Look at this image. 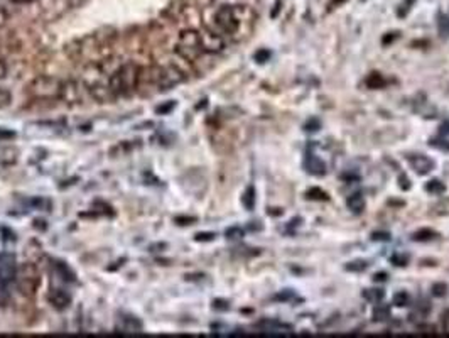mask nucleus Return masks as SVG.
<instances>
[{"instance_id":"1","label":"nucleus","mask_w":449,"mask_h":338,"mask_svg":"<svg viewBox=\"0 0 449 338\" xmlns=\"http://www.w3.org/2000/svg\"><path fill=\"white\" fill-rule=\"evenodd\" d=\"M205 27L220 36H237L243 24H253L252 9L247 6H215L205 11Z\"/></svg>"},{"instance_id":"2","label":"nucleus","mask_w":449,"mask_h":338,"mask_svg":"<svg viewBox=\"0 0 449 338\" xmlns=\"http://www.w3.org/2000/svg\"><path fill=\"white\" fill-rule=\"evenodd\" d=\"M138 81H140V69L132 61L123 63L108 78V85L112 88L115 96H120V95L125 96L133 93L138 86Z\"/></svg>"},{"instance_id":"3","label":"nucleus","mask_w":449,"mask_h":338,"mask_svg":"<svg viewBox=\"0 0 449 338\" xmlns=\"http://www.w3.org/2000/svg\"><path fill=\"white\" fill-rule=\"evenodd\" d=\"M176 53H178L179 58L186 59L189 63L196 61V59L205 53V51H203V46H201L200 32L194 31V29L181 31V34H179V38H178V43H176Z\"/></svg>"},{"instance_id":"4","label":"nucleus","mask_w":449,"mask_h":338,"mask_svg":"<svg viewBox=\"0 0 449 338\" xmlns=\"http://www.w3.org/2000/svg\"><path fill=\"white\" fill-rule=\"evenodd\" d=\"M16 284H17V289L21 291V294L27 296V298H32L36 294V291H38L41 284L39 269L36 267V264L24 262L21 267H17Z\"/></svg>"},{"instance_id":"5","label":"nucleus","mask_w":449,"mask_h":338,"mask_svg":"<svg viewBox=\"0 0 449 338\" xmlns=\"http://www.w3.org/2000/svg\"><path fill=\"white\" fill-rule=\"evenodd\" d=\"M17 264L12 252H0V304L7 303L11 284L16 282Z\"/></svg>"},{"instance_id":"6","label":"nucleus","mask_w":449,"mask_h":338,"mask_svg":"<svg viewBox=\"0 0 449 338\" xmlns=\"http://www.w3.org/2000/svg\"><path fill=\"white\" fill-rule=\"evenodd\" d=\"M29 90H31V95L38 100H54V98H61L63 83L58 78L39 76L31 83Z\"/></svg>"},{"instance_id":"7","label":"nucleus","mask_w":449,"mask_h":338,"mask_svg":"<svg viewBox=\"0 0 449 338\" xmlns=\"http://www.w3.org/2000/svg\"><path fill=\"white\" fill-rule=\"evenodd\" d=\"M200 38H201V46H203V51H205V53L216 54L225 49L223 36L216 34V32L206 29V27H205V31L200 32Z\"/></svg>"},{"instance_id":"8","label":"nucleus","mask_w":449,"mask_h":338,"mask_svg":"<svg viewBox=\"0 0 449 338\" xmlns=\"http://www.w3.org/2000/svg\"><path fill=\"white\" fill-rule=\"evenodd\" d=\"M41 7L46 19H56L69 7L68 0H41Z\"/></svg>"},{"instance_id":"9","label":"nucleus","mask_w":449,"mask_h":338,"mask_svg":"<svg viewBox=\"0 0 449 338\" xmlns=\"http://www.w3.org/2000/svg\"><path fill=\"white\" fill-rule=\"evenodd\" d=\"M49 303L56 309H59V311H63V309H66L71 304V294L68 291L56 288L49 293Z\"/></svg>"},{"instance_id":"10","label":"nucleus","mask_w":449,"mask_h":338,"mask_svg":"<svg viewBox=\"0 0 449 338\" xmlns=\"http://www.w3.org/2000/svg\"><path fill=\"white\" fill-rule=\"evenodd\" d=\"M409 164L412 166V169L419 174H427L434 169V161L427 156H410L409 157Z\"/></svg>"},{"instance_id":"11","label":"nucleus","mask_w":449,"mask_h":338,"mask_svg":"<svg viewBox=\"0 0 449 338\" xmlns=\"http://www.w3.org/2000/svg\"><path fill=\"white\" fill-rule=\"evenodd\" d=\"M91 95H93V98L96 101H100V103H106V101H112L115 98V93L112 91V88H110L108 81L96 83V85L91 86Z\"/></svg>"},{"instance_id":"12","label":"nucleus","mask_w":449,"mask_h":338,"mask_svg":"<svg viewBox=\"0 0 449 338\" xmlns=\"http://www.w3.org/2000/svg\"><path fill=\"white\" fill-rule=\"evenodd\" d=\"M118 328L122 333H140L142 331V323L138 321L135 316H130V314H125V316L120 318Z\"/></svg>"},{"instance_id":"13","label":"nucleus","mask_w":449,"mask_h":338,"mask_svg":"<svg viewBox=\"0 0 449 338\" xmlns=\"http://www.w3.org/2000/svg\"><path fill=\"white\" fill-rule=\"evenodd\" d=\"M258 326H260L265 333H274V335L292 331V326L284 325V323H279V321H274V319H263V321L258 323Z\"/></svg>"},{"instance_id":"14","label":"nucleus","mask_w":449,"mask_h":338,"mask_svg":"<svg viewBox=\"0 0 449 338\" xmlns=\"http://www.w3.org/2000/svg\"><path fill=\"white\" fill-rule=\"evenodd\" d=\"M304 166H306L308 173H311V174L323 176V174L326 173V164L323 163L319 157H316V156H308V159H306V163H304Z\"/></svg>"},{"instance_id":"15","label":"nucleus","mask_w":449,"mask_h":338,"mask_svg":"<svg viewBox=\"0 0 449 338\" xmlns=\"http://www.w3.org/2000/svg\"><path fill=\"white\" fill-rule=\"evenodd\" d=\"M346 205H348V208H350L351 211L362 213L365 210V198H363V194L356 193V194H353V196H350L348 201H346Z\"/></svg>"},{"instance_id":"16","label":"nucleus","mask_w":449,"mask_h":338,"mask_svg":"<svg viewBox=\"0 0 449 338\" xmlns=\"http://www.w3.org/2000/svg\"><path fill=\"white\" fill-rule=\"evenodd\" d=\"M372 316L375 321H385V319L390 318V308H388L387 304H377Z\"/></svg>"},{"instance_id":"17","label":"nucleus","mask_w":449,"mask_h":338,"mask_svg":"<svg viewBox=\"0 0 449 338\" xmlns=\"http://www.w3.org/2000/svg\"><path fill=\"white\" fill-rule=\"evenodd\" d=\"M367 85H368V88L378 90V88H382L383 85H385V80H383V76L380 75V73L373 71V73H370L368 78H367Z\"/></svg>"},{"instance_id":"18","label":"nucleus","mask_w":449,"mask_h":338,"mask_svg":"<svg viewBox=\"0 0 449 338\" xmlns=\"http://www.w3.org/2000/svg\"><path fill=\"white\" fill-rule=\"evenodd\" d=\"M383 296H385V293H383L382 289H378V288L363 291V298L368 299L370 303H380V301L383 299Z\"/></svg>"},{"instance_id":"19","label":"nucleus","mask_w":449,"mask_h":338,"mask_svg":"<svg viewBox=\"0 0 449 338\" xmlns=\"http://www.w3.org/2000/svg\"><path fill=\"white\" fill-rule=\"evenodd\" d=\"M437 31H439V34H441V38H447L449 36V17L446 16V14H439Z\"/></svg>"},{"instance_id":"20","label":"nucleus","mask_w":449,"mask_h":338,"mask_svg":"<svg viewBox=\"0 0 449 338\" xmlns=\"http://www.w3.org/2000/svg\"><path fill=\"white\" fill-rule=\"evenodd\" d=\"M425 191L430 194H441L446 191V186H444V183H441L439 179H430V181L425 184Z\"/></svg>"},{"instance_id":"21","label":"nucleus","mask_w":449,"mask_h":338,"mask_svg":"<svg viewBox=\"0 0 449 338\" xmlns=\"http://www.w3.org/2000/svg\"><path fill=\"white\" fill-rule=\"evenodd\" d=\"M243 205L247 206V210H253V206H255V188L253 186H248L247 191H245Z\"/></svg>"},{"instance_id":"22","label":"nucleus","mask_w":449,"mask_h":338,"mask_svg":"<svg viewBox=\"0 0 449 338\" xmlns=\"http://www.w3.org/2000/svg\"><path fill=\"white\" fill-rule=\"evenodd\" d=\"M306 196H308V200H321V201H326L328 198H330V196H328V193L323 191L321 188H311V189H308Z\"/></svg>"},{"instance_id":"23","label":"nucleus","mask_w":449,"mask_h":338,"mask_svg":"<svg viewBox=\"0 0 449 338\" xmlns=\"http://www.w3.org/2000/svg\"><path fill=\"white\" fill-rule=\"evenodd\" d=\"M54 267H56L59 274L63 276L64 281H71V282L75 281V274H73V271H69V267L64 266L63 262H56V264H54Z\"/></svg>"},{"instance_id":"24","label":"nucleus","mask_w":449,"mask_h":338,"mask_svg":"<svg viewBox=\"0 0 449 338\" xmlns=\"http://www.w3.org/2000/svg\"><path fill=\"white\" fill-rule=\"evenodd\" d=\"M368 267V262L363 261V259H358V261H353L350 264H346V271L350 272H362Z\"/></svg>"},{"instance_id":"25","label":"nucleus","mask_w":449,"mask_h":338,"mask_svg":"<svg viewBox=\"0 0 449 338\" xmlns=\"http://www.w3.org/2000/svg\"><path fill=\"white\" fill-rule=\"evenodd\" d=\"M392 303L395 304V306H399V308H404V306L409 304V294H407L405 291H399V293L393 294Z\"/></svg>"},{"instance_id":"26","label":"nucleus","mask_w":449,"mask_h":338,"mask_svg":"<svg viewBox=\"0 0 449 338\" xmlns=\"http://www.w3.org/2000/svg\"><path fill=\"white\" fill-rule=\"evenodd\" d=\"M321 129V120L319 119H309L306 124H304V131L306 132H318Z\"/></svg>"},{"instance_id":"27","label":"nucleus","mask_w":449,"mask_h":338,"mask_svg":"<svg viewBox=\"0 0 449 338\" xmlns=\"http://www.w3.org/2000/svg\"><path fill=\"white\" fill-rule=\"evenodd\" d=\"M270 56H272V53L268 49H260V51H257L255 53V61L257 63H265V61L270 59Z\"/></svg>"},{"instance_id":"28","label":"nucleus","mask_w":449,"mask_h":338,"mask_svg":"<svg viewBox=\"0 0 449 338\" xmlns=\"http://www.w3.org/2000/svg\"><path fill=\"white\" fill-rule=\"evenodd\" d=\"M226 237L228 239H242L243 237V230L240 227H231V229L226 230Z\"/></svg>"},{"instance_id":"29","label":"nucleus","mask_w":449,"mask_h":338,"mask_svg":"<svg viewBox=\"0 0 449 338\" xmlns=\"http://www.w3.org/2000/svg\"><path fill=\"white\" fill-rule=\"evenodd\" d=\"M432 237H436V234L432 232V230H420V232H417L414 235V239L415 240H429V239H432Z\"/></svg>"},{"instance_id":"30","label":"nucleus","mask_w":449,"mask_h":338,"mask_svg":"<svg viewBox=\"0 0 449 338\" xmlns=\"http://www.w3.org/2000/svg\"><path fill=\"white\" fill-rule=\"evenodd\" d=\"M294 298V293L290 289H284L282 291V293H279V294H275L274 296V299L275 301H290Z\"/></svg>"},{"instance_id":"31","label":"nucleus","mask_w":449,"mask_h":338,"mask_svg":"<svg viewBox=\"0 0 449 338\" xmlns=\"http://www.w3.org/2000/svg\"><path fill=\"white\" fill-rule=\"evenodd\" d=\"M446 291H447V286L444 284V282H437V284H434V288H432V293L439 296V298H442V296L446 294Z\"/></svg>"},{"instance_id":"32","label":"nucleus","mask_w":449,"mask_h":338,"mask_svg":"<svg viewBox=\"0 0 449 338\" xmlns=\"http://www.w3.org/2000/svg\"><path fill=\"white\" fill-rule=\"evenodd\" d=\"M430 146L437 147V149H442V151H449V142L441 141V139H432V141H430Z\"/></svg>"},{"instance_id":"33","label":"nucleus","mask_w":449,"mask_h":338,"mask_svg":"<svg viewBox=\"0 0 449 338\" xmlns=\"http://www.w3.org/2000/svg\"><path fill=\"white\" fill-rule=\"evenodd\" d=\"M215 6H238L242 4V0H213Z\"/></svg>"},{"instance_id":"34","label":"nucleus","mask_w":449,"mask_h":338,"mask_svg":"<svg viewBox=\"0 0 449 338\" xmlns=\"http://www.w3.org/2000/svg\"><path fill=\"white\" fill-rule=\"evenodd\" d=\"M11 101V93L7 90H0V106H6Z\"/></svg>"},{"instance_id":"35","label":"nucleus","mask_w":449,"mask_h":338,"mask_svg":"<svg viewBox=\"0 0 449 338\" xmlns=\"http://www.w3.org/2000/svg\"><path fill=\"white\" fill-rule=\"evenodd\" d=\"M414 2H415V0H405V2L400 6L399 16H405V12H407V11H410V7L414 6Z\"/></svg>"},{"instance_id":"36","label":"nucleus","mask_w":449,"mask_h":338,"mask_svg":"<svg viewBox=\"0 0 449 338\" xmlns=\"http://www.w3.org/2000/svg\"><path fill=\"white\" fill-rule=\"evenodd\" d=\"M372 237H373V240H383V242H387V240H390V234H387V232H375Z\"/></svg>"},{"instance_id":"37","label":"nucleus","mask_w":449,"mask_h":338,"mask_svg":"<svg viewBox=\"0 0 449 338\" xmlns=\"http://www.w3.org/2000/svg\"><path fill=\"white\" fill-rule=\"evenodd\" d=\"M399 183H400V188L402 189H409L410 188V181H409V178H407L405 174H400Z\"/></svg>"},{"instance_id":"38","label":"nucleus","mask_w":449,"mask_h":338,"mask_svg":"<svg viewBox=\"0 0 449 338\" xmlns=\"http://www.w3.org/2000/svg\"><path fill=\"white\" fill-rule=\"evenodd\" d=\"M174 108V101H169V103H166L164 106H159V108H157V114H168L169 110H173Z\"/></svg>"},{"instance_id":"39","label":"nucleus","mask_w":449,"mask_h":338,"mask_svg":"<svg viewBox=\"0 0 449 338\" xmlns=\"http://www.w3.org/2000/svg\"><path fill=\"white\" fill-rule=\"evenodd\" d=\"M392 262L397 264V266H405V264H407V257L405 256H393L392 257Z\"/></svg>"},{"instance_id":"40","label":"nucleus","mask_w":449,"mask_h":338,"mask_svg":"<svg viewBox=\"0 0 449 338\" xmlns=\"http://www.w3.org/2000/svg\"><path fill=\"white\" fill-rule=\"evenodd\" d=\"M215 234H196V240L198 242H205V240H213Z\"/></svg>"},{"instance_id":"41","label":"nucleus","mask_w":449,"mask_h":338,"mask_svg":"<svg viewBox=\"0 0 449 338\" xmlns=\"http://www.w3.org/2000/svg\"><path fill=\"white\" fill-rule=\"evenodd\" d=\"M397 36H399L397 32H388V36H385V38L382 39V43L383 44H390L393 39H397Z\"/></svg>"},{"instance_id":"42","label":"nucleus","mask_w":449,"mask_h":338,"mask_svg":"<svg viewBox=\"0 0 449 338\" xmlns=\"http://www.w3.org/2000/svg\"><path fill=\"white\" fill-rule=\"evenodd\" d=\"M373 281H375V282H383V281H387V272H377V274L373 276Z\"/></svg>"},{"instance_id":"43","label":"nucleus","mask_w":449,"mask_h":338,"mask_svg":"<svg viewBox=\"0 0 449 338\" xmlns=\"http://www.w3.org/2000/svg\"><path fill=\"white\" fill-rule=\"evenodd\" d=\"M280 6H282V2H280V0H277V2H275V7L272 9V12H270V17H277V16H279Z\"/></svg>"},{"instance_id":"44","label":"nucleus","mask_w":449,"mask_h":338,"mask_svg":"<svg viewBox=\"0 0 449 338\" xmlns=\"http://www.w3.org/2000/svg\"><path fill=\"white\" fill-rule=\"evenodd\" d=\"M12 137H14V132L0 129V141H4V139H12Z\"/></svg>"},{"instance_id":"45","label":"nucleus","mask_w":449,"mask_h":338,"mask_svg":"<svg viewBox=\"0 0 449 338\" xmlns=\"http://www.w3.org/2000/svg\"><path fill=\"white\" fill-rule=\"evenodd\" d=\"M215 309H228L226 301H215Z\"/></svg>"},{"instance_id":"46","label":"nucleus","mask_w":449,"mask_h":338,"mask_svg":"<svg viewBox=\"0 0 449 338\" xmlns=\"http://www.w3.org/2000/svg\"><path fill=\"white\" fill-rule=\"evenodd\" d=\"M6 73H7V66H6V63L0 59V78L6 76Z\"/></svg>"},{"instance_id":"47","label":"nucleus","mask_w":449,"mask_h":338,"mask_svg":"<svg viewBox=\"0 0 449 338\" xmlns=\"http://www.w3.org/2000/svg\"><path fill=\"white\" fill-rule=\"evenodd\" d=\"M346 0H331V4H330V7L331 9H335L336 6H341V4H345Z\"/></svg>"},{"instance_id":"48","label":"nucleus","mask_w":449,"mask_h":338,"mask_svg":"<svg viewBox=\"0 0 449 338\" xmlns=\"http://www.w3.org/2000/svg\"><path fill=\"white\" fill-rule=\"evenodd\" d=\"M444 330L449 331V311L444 314Z\"/></svg>"},{"instance_id":"49","label":"nucleus","mask_w":449,"mask_h":338,"mask_svg":"<svg viewBox=\"0 0 449 338\" xmlns=\"http://www.w3.org/2000/svg\"><path fill=\"white\" fill-rule=\"evenodd\" d=\"M441 132L449 134V124H447V122H446V124H442V126H441Z\"/></svg>"},{"instance_id":"50","label":"nucleus","mask_w":449,"mask_h":338,"mask_svg":"<svg viewBox=\"0 0 449 338\" xmlns=\"http://www.w3.org/2000/svg\"><path fill=\"white\" fill-rule=\"evenodd\" d=\"M14 4H31V2H34V0H12Z\"/></svg>"},{"instance_id":"51","label":"nucleus","mask_w":449,"mask_h":338,"mask_svg":"<svg viewBox=\"0 0 449 338\" xmlns=\"http://www.w3.org/2000/svg\"><path fill=\"white\" fill-rule=\"evenodd\" d=\"M178 221H194V218H178Z\"/></svg>"}]
</instances>
